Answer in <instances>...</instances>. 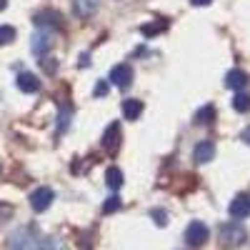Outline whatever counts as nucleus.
Listing matches in <instances>:
<instances>
[{
    "mask_svg": "<svg viewBox=\"0 0 250 250\" xmlns=\"http://www.w3.org/2000/svg\"><path fill=\"white\" fill-rule=\"evenodd\" d=\"M50 45H53V40H50V35H48L45 30H40V33H35V35H33L30 48H33V53H35V55L45 58V53L50 50Z\"/></svg>",
    "mask_w": 250,
    "mask_h": 250,
    "instance_id": "11",
    "label": "nucleus"
},
{
    "mask_svg": "<svg viewBox=\"0 0 250 250\" xmlns=\"http://www.w3.org/2000/svg\"><path fill=\"white\" fill-rule=\"evenodd\" d=\"M218 235H220V243H223L225 248H238V245H243V243L248 240L245 228L238 225V223H225V225H220Z\"/></svg>",
    "mask_w": 250,
    "mask_h": 250,
    "instance_id": "2",
    "label": "nucleus"
},
{
    "mask_svg": "<svg viewBox=\"0 0 250 250\" xmlns=\"http://www.w3.org/2000/svg\"><path fill=\"white\" fill-rule=\"evenodd\" d=\"M43 238L38 235L35 228H18L8 235V248L10 250H40Z\"/></svg>",
    "mask_w": 250,
    "mask_h": 250,
    "instance_id": "1",
    "label": "nucleus"
},
{
    "mask_svg": "<svg viewBox=\"0 0 250 250\" xmlns=\"http://www.w3.org/2000/svg\"><path fill=\"white\" fill-rule=\"evenodd\" d=\"M190 3H193V5H198V8H203V5H210L213 0H190Z\"/></svg>",
    "mask_w": 250,
    "mask_h": 250,
    "instance_id": "28",
    "label": "nucleus"
},
{
    "mask_svg": "<svg viewBox=\"0 0 250 250\" xmlns=\"http://www.w3.org/2000/svg\"><path fill=\"white\" fill-rule=\"evenodd\" d=\"M140 113H143V100H138V98L123 100V115H125V120H138Z\"/></svg>",
    "mask_w": 250,
    "mask_h": 250,
    "instance_id": "13",
    "label": "nucleus"
},
{
    "mask_svg": "<svg viewBox=\"0 0 250 250\" xmlns=\"http://www.w3.org/2000/svg\"><path fill=\"white\" fill-rule=\"evenodd\" d=\"M243 143H248V145H250V128H245V130H243Z\"/></svg>",
    "mask_w": 250,
    "mask_h": 250,
    "instance_id": "29",
    "label": "nucleus"
},
{
    "mask_svg": "<svg viewBox=\"0 0 250 250\" xmlns=\"http://www.w3.org/2000/svg\"><path fill=\"white\" fill-rule=\"evenodd\" d=\"M5 5H8V3H5V0H0V10H3V8H5Z\"/></svg>",
    "mask_w": 250,
    "mask_h": 250,
    "instance_id": "30",
    "label": "nucleus"
},
{
    "mask_svg": "<svg viewBox=\"0 0 250 250\" xmlns=\"http://www.w3.org/2000/svg\"><path fill=\"white\" fill-rule=\"evenodd\" d=\"M195 125H210L213 120H215V105H210V103H208V105H203L198 113H195Z\"/></svg>",
    "mask_w": 250,
    "mask_h": 250,
    "instance_id": "15",
    "label": "nucleus"
},
{
    "mask_svg": "<svg viewBox=\"0 0 250 250\" xmlns=\"http://www.w3.org/2000/svg\"><path fill=\"white\" fill-rule=\"evenodd\" d=\"M40 65H43V70H45V73H50V75L58 70V62H55V58H43V60H40Z\"/></svg>",
    "mask_w": 250,
    "mask_h": 250,
    "instance_id": "24",
    "label": "nucleus"
},
{
    "mask_svg": "<svg viewBox=\"0 0 250 250\" xmlns=\"http://www.w3.org/2000/svg\"><path fill=\"white\" fill-rule=\"evenodd\" d=\"M213 158H215V143L213 140H200L193 150V160L203 165V163H210Z\"/></svg>",
    "mask_w": 250,
    "mask_h": 250,
    "instance_id": "8",
    "label": "nucleus"
},
{
    "mask_svg": "<svg viewBox=\"0 0 250 250\" xmlns=\"http://www.w3.org/2000/svg\"><path fill=\"white\" fill-rule=\"evenodd\" d=\"M78 65H80V68H88V65H90V55H88V53H83L80 60H78Z\"/></svg>",
    "mask_w": 250,
    "mask_h": 250,
    "instance_id": "26",
    "label": "nucleus"
},
{
    "mask_svg": "<svg viewBox=\"0 0 250 250\" xmlns=\"http://www.w3.org/2000/svg\"><path fill=\"white\" fill-rule=\"evenodd\" d=\"M18 88L23 93H38L40 90V80L33 73H20L18 75Z\"/></svg>",
    "mask_w": 250,
    "mask_h": 250,
    "instance_id": "14",
    "label": "nucleus"
},
{
    "mask_svg": "<svg viewBox=\"0 0 250 250\" xmlns=\"http://www.w3.org/2000/svg\"><path fill=\"white\" fill-rule=\"evenodd\" d=\"M98 5H100V0H73V10H75V15L83 18V20L90 18V15H95Z\"/></svg>",
    "mask_w": 250,
    "mask_h": 250,
    "instance_id": "12",
    "label": "nucleus"
},
{
    "mask_svg": "<svg viewBox=\"0 0 250 250\" xmlns=\"http://www.w3.org/2000/svg\"><path fill=\"white\" fill-rule=\"evenodd\" d=\"M223 83H225V88H230V90H243L248 85V75H245V70L233 68V70L225 73V80Z\"/></svg>",
    "mask_w": 250,
    "mask_h": 250,
    "instance_id": "9",
    "label": "nucleus"
},
{
    "mask_svg": "<svg viewBox=\"0 0 250 250\" xmlns=\"http://www.w3.org/2000/svg\"><path fill=\"white\" fill-rule=\"evenodd\" d=\"M165 28H168V23H165V20H155V23H145V25H140V33H143L145 38H153V35L163 33Z\"/></svg>",
    "mask_w": 250,
    "mask_h": 250,
    "instance_id": "18",
    "label": "nucleus"
},
{
    "mask_svg": "<svg viewBox=\"0 0 250 250\" xmlns=\"http://www.w3.org/2000/svg\"><path fill=\"white\" fill-rule=\"evenodd\" d=\"M53 198H55V193L50 190V188H38V190L30 195V208L35 213H45L50 208V203H53Z\"/></svg>",
    "mask_w": 250,
    "mask_h": 250,
    "instance_id": "4",
    "label": "nucleus"
},
{
    "mask_svg": "<svg viewBox=\"0 0 250 250\" xmlns=\"http://www.w3.org/2000/svg\"><path fill=\"white\" fill-rule=\"evenodd\" d=\"M70 118H73V108L70 105H62L60 108V115H58V133L60 135L70 128Z\"/></svg>",
    "mask_w": 250,
    "mask_h": 250,
    "instance_id": "17",
    "label": "nucleus"
},
{
    "mask_svg": "<svg viewBox=\"0 0 250 250\" xmlns=\"http://www.w3.org/2000/svg\"><path fill=\"white\" fill-rule=\"evenodd\" d=\"M40 250H68V248H65V243H62L60 238H43Z\"/></svg>",
    "mask_w": 250,
    "mask_h": 250,
    "instance_id": "21",
    "label": "nucleus"
},
{
    "mask_svg": "<svg viewBox=\"0 0 250 250\" xmlns=\"http://www.w3.org/2000/svg\"><path fill=\"white\" fill-rule=\"evenodd\" d=\"M103 148H105L108 153H115L120 148V123H110L105 133H103Z\"/></svg>",
    "mask_w": 250,
    "mask_h": 250,
    "instance_id": "6",
    "label": "nucleus"
},
{
    "mask_svg": "<svg viewBox=\"0 0 250 250\" xmlns=\"http://www.w3.org/2000/svg\"><path fill=\"white\" fill-rule=\"evenodd\" d=\"M15 40V28L13 25H0V45H8Z\"/></svg>",
    "mask_w": 250,
    "mask_h": 250,
    "instance_id": "23",
    "label": "nucleus"
},
{
    "mask_svg": "<svg viewBox=\"0 0 250 250\" xmlns=\"http://www.w3.org/2000/svg\"><path fill=\"white\" fill-rule=\"evenodd\" d=\"M208 235H210V230H208V225H205V223H200V220H193L190 225L185 228V240L190 243L193 248L203 245V243L208 240Z\"/></svg>",
    "mask_w": 250,
    "mask_h": 250,
    "instance_id": "3",
    "label": "nucleus"
},
{
    "mask_svg": "<svg viewBox=\"0 0 250 250\" xmlns=\"http://www.w3.org/2000/svg\"><path fill=\"white\" fill-rule=\"evenodd\" d=\"M233 108H235L238 113H250V95L243 93V90H238L235 98H233Z\"/></svg>",
    "mask_w": 250,
    "mask_h": 250,
    "instance_id": "19",
    "label": "nucleus"
},
{
    "mask_svg": "<svg viewBox=\"0 0 250 250\" xmlns=\"http://www.w3.org/2000/svg\"><path fill=\"white\" fill-rule=\"evenodd\" d=\"M108 80L113 83V85H118V88H128L130 83H133V68L125 65V62H120V65H115V68L110 70Z\"/></svg>",
    "mask_w": 250,
    "mask_h": 250,
    "instance_id": "5",
    "label": "nucleus"
},
{
    "mask_svg": "<svg viewBox=\"0 0 250 250\" xmlns=\"http://www.w3.org/2000/svg\"><path fill=\"white\" fill-rule=\"evenodd\" d=\"M10 215H13V208H8V205H5V208H0V223H3L5 218H10Z\"/></svg>",
    "mask_w": 250,
    "mask_h": 250,
    "instance_id": "27",
    "label": "nucleus"
},
{
    "mask_svg": "<svg viewBox=\"0 0 250 250\" xmlns=\"http://www.w3.org/2000/svg\"><path fill=\"white\" fill-rule=\"evenodd\" d=\"M228 213H230L233 218H248V215H250V198H248V195H235V198L230 200Z\"/></svg>",
    "mask_w": 250,
    "mask_h": 250,
    "instance_id": "10",
    "label": "nucleus"
},
{
    "mask_svg": "<svg viewBox=\"0 0 250 250\" xmlns=\"http://www.w3.org/2000/svg\"><path fill=\"white\" fill-rule=\"evenodd\" d=\"M150 218L155 220V225H158V228H165V225L170 223V220H168V213H165L163 208H153V210H150Z\"/></svg>",
    "mask_w": 250,
    "mask_h": 250,
    "instance_id": "22",
    "label": "nucleus"
},
{
    "mask_svg": "<svg viewBox=\"0 0 250 250\" xmlns=\"http://www.w3.org/2000/svg\"><path fill=\"white\" fill-rule=\"evenodd\" d=\"M108 90H110V83H108V80H98V85H95V98L108 95Z\"/></svg>",
    "mask_w": 250,
    "mask_h": 250,
    "instance_id": "25",
    "label": "nucleus"
},
{
    "mask_svg": "<svg viewBox=\"0 0 250 250\" xmlns=\"http://www.w3.org/2000/svg\"><path fill=\"white\" fill-rule=\"evenodd\" d=\"M105 183H108L110 190H118V188L123 185V170L115 168V165H113V168H108L105 170Z\"/></svg>",
    "mask_w": 250,
    "mask_h": 250,
    "instance_id": "16",
    "label": "nucleus"
},
{
    "mask_svg": "<svg viewBox=\"0 0 250 250\" xmlns=\"http://www.w3.org/2000/svg\"><path fill=\"white\" fill-rule=\"evenodd\" d=\"M120 208H123V200H120L118 195H110L105 203H103V213H105V215H110V213H118Z\"/></svg>",
    "mask_w": 250,
    "mask_h": 250,
    "instance_id": "20",
    "label": "nucleus"
},
{
    "mask_svg": "<svg viewBox=\"0 0 250 250\" xmlns=\"http://www.w3.org/2000/svg\"><path fill=\"white\" fill-rule=\"evenodd\" d=\"M35 25L38 28H55V30H60L62 28V18H60L58 10H40L35 15Z\"/></svg>",
    "mask_w": 250,
    "mask_h": 250,
    "instance_id": "7",
    "label": "nucleus"
}]
</instances>
